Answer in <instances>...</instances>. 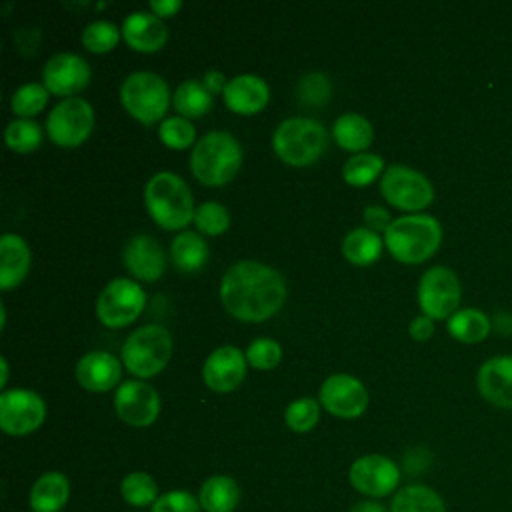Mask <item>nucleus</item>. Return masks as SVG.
I'll list each match as a JSON object with an SVG mask.
<instances>
[{
  "instance_id": "nucleus-1",
  "label": "nucleus",
  "mask_w": 512,
  "mask_h": 512,
  "mask_svg": "<svg viewBox=\"0 0 512 512\" xmlns=\"http://www.w3.org/2000/svg\"><path fill=\"white\" fill-rule=\"evenodd\" d=\"M284 276L268 264L240 260L220 280V302L224 310L242 322H264L274 316L286 300Z\"/></svg>"
},
{
  "instance_id": "nucleus-2",
  "label": "nucleus",
  "mask_w": 512,
  "mask_h": 512,
  "mask_svg": "<svg viewBox=\"0 0 512 512\" xmlns=\"http://www.w3.org/2000/svg\"><path fill=\"white\" fill-rule=\"evenodd\" d=\"M442 244V226L430 214H406L386 228L384 246L402 264L426 262Z\"/></svg>"
},
{
  "instance_id": "nucleus-3",
  "label": "nucleus",
  "mask_w": 512,
  "mask_h": 512,
  "mask_svg": "<svg viewBox=\"0 0 512 512\" xmlns=\"http://www.w3.org/2000/svg\"><path fill=\"white\" fill-rule=\"evenodd\" d=\"M150 218L164 230H182L194 220V198L188 184L174 172H156L144 186Z\"/></svg>"
},
{
  "instance_id": "nucleus-4",
  "label": "nucleus",
  "mask_w": 512,
  "mask_h": 512,
  "mask_svg": "<svg viewBox=\"0 0 512 512\" xmlns=\"http://www.w3.org/2000/svg\"><path fill=\"white\" fill-rule=\"evenodd\" d=\"M242 166V146L226 130L204 134L192 148L190 170L204 186H224Z\"/></svg>"
},
{
  "instance_id": "nucleus-5",
  "label": "nucleus",
  "mask_w": 512,
  "mask_h": 512,
  "mask_svg": "<svg viewBox=\"0 0 512 512\" xmlns=\"http://www.w3.org/2000/svg\"><path fill=\"white\" fill-rule=\"evenodd\" d=\"M326 128L306 116H292L282 120L272 134V148L276 156L290 166H310L326 150Z\"/></svg>"
},
{
  "instance_id": "nucleus-6",
  "label": "nucleus",
  "mask_w": 512,
  "mask_h": 512,
  "mask_svg": "<svg viewBox=\"0 0 512 512\" xmlns=\"http://www.w3.org/2000/svg\"><path fill=\"white\" fill-rule=\"evenodd\" d=\"M122 364L130 374L146 380L160 374L172 356V336L162 324H144L122 344Z\"/></svg>"
},
{
  "instance_id": "nucleus-7",
  "label": "nucleus",
  "mask_w": 512,
  "mask_h": 512,
  "mask_svg": "<svg viewBox=\"0 0 512 512\" xmlns=\"http://www.w3.org/2000/svg\"><path fill=\"white\" fill-rule=\"evenodd\" d=\"M120 102L132 118L150 126L164 118L170 104V90L162 76L138 70L124 78L120 86Z\"/></svg>"
},
{
  "instance_id": "nucleus-8",
  "label": "nucleus",
  "mask_w": 512,
  "mask_h": 512,
  "mask_svg": "<svg viewBox=\"0 0 512 512\" xmlns=\"http://www.w3.org/2000/svg\"><path fill=\"white\" fill-rule=\"evenodd\" d=\"M146 306L144 288L132 278L110 280L96 300L98 320L112 330L132 324Z\"/></svg>"
},
{
  "instance_id": "nucleus-9",
  "label": "nucleus",
  "mask_w": 512,
  "mask_h": 512,
  "mask_svg": "<svg viewBox=\"0 0 512 512\" xmlns=\"http://www.w3.org/2000/svg\"><path fill=\"white\" fill-rule=\"evenodd\" d=\"M380 192L388 204L408 214H418L434 200L432 182L422 172L404 164H392L384 170Z\"/></svg>"
},
{
  "instance_id": "nucleus-10",
  "label": "nucleus",
  "mask_w": 512,
  "mask_h": 512,
  "mask_svg": "<svg viewBox=\"0 0 512 512\" xmlns=\"http://www.w3.org/2000/svg\"><path fill=\"white\" fill-rule=\"evenodd\" d=\"M416 298L424 316H430L432 320L450 318L458 310L462 298V286L456 272L448 266L428 268L420 276Z\"/></svg>"
},
{
  "instance_id": "nucleus-11",
  "label": "nucleus",
  "mask_w": 512,
  "mask_h": 512,
  "mask_svg": "<svg viewBox=\"0 0 512 512\" xmlns=\"http://www.w3.org/2000/svg\"><path fill=\"white\" fill-rule=\"evenodd\" d=\"M94 128V110L88 100L72 96L60 100L46 118L50 140L60 148L80 146Z\"/></svg>"
},
{
  "instance_id": "nucleus-12",
  "label": "nucleus",
  "mask_w": 512,
  "mask_h": 512,
  "mask_svg": "<svg viewBox=\"0 0 512 512\" xmlns=\"http://www.w3.org/2000/svg\"><path fill=\"white\" fill-rule=\"evenodd\" d=\"M348 482L368 500H380L396 494L400 484V468L384 454H364L350 464Z\"/></svg>"
},
{
  "instance_id": "nucleus-13",
  "label": "nucleus",
  "mask_w": 512,
  "mask_h": 512,
  "mask_svg": "<svg viewBox=\"0 0 512 512\" xmlns=\"http://www.w3.org/2000/svg\"><path fill=\"white\" fill-rule=\"evenodd\" d=\"M46 420V402L28 388H12L0 394V428L8 436L36 432Z\"/></svg>"
},
{
  "instance_id": "nucleus-14",
  "label": "nucleus",
  "mask_w": 512,
  "mask_h": 512,
  "mask_svg": "<svg viewBox=\"0 0 512 512\" xmlns=\"http://www.w3.org/2000/svg\"><path fill=\"white\" fill-rule=\"evenodd\" d=\"M318 400L332 416L352 420L366 412L370 396L366 386L356 376L332 374L322 382Z\"/></svg>"
},
{
  "instance_id": "nucleus-15",
  "label": "nucleus",
  "mask_w": 512,
  "mask_h": 512,
  "mask_svg": "<svg viewBox=\"0 0 512 512\" xmlns=\"http://www.w3.org/2000/svg\"><path fill=\"white\" fill-rule=\"evenodd\" d=\"M160 408V394L144 380H126L116 388L114 410L118 418L128 426L146 428L154 424Z\"/></svg>"
},
{
  "instance_id": "nucleus-16",
  "label": "nucleus",
  "mask_w": 512,
  "mask_h": 512,
  "mask_svg": "<svg viewBox=\"0 0 512 512\" xmlns=\"http://www.w3.org/2000/svg\"><path fill=\"white\" fill-rule=\"evenodd\" d=\"M90 78V64L74 52H58L42 68V84L56 96L72 98L88 86Z\"/></svg>"
},
{
  "instance_id": "nucleus-17",
  "label": "nucleus",
  "mask_w": 512,
  "mask_h": 512,
  "mask_svg": "<svg viewBox=\"0 0 512 512\" xmlns=\"http://www.w3.org/2000/svg\"><path fill=\"white\" fill-rule=\"evenodd\" d=\"M246 376V356L236 346H220L204 360L202 380L214 392L236 390Z\"/></svg>"
},
{
  "instance_id": "nucleus-18",
  "label": "nucleus",
  "mask_w": 512,
  "mask_h": 512,
  "mask_svg": "<svg viewBox=\"0 0 512 512\" xmlns=\"http://www.w3.org/2000/svg\"><path fill=\"white\" fill-rule=\"evenodd\" d=\"M122 262L126 270L144 282H154L164 274L166 256L156 238L148 234H138L128 240L122 252Z\"/></svg>"
},
{
  "instance_id": "nucleus-19",
  "label": "nucleus",
  "mask_w": 512,
  "mask_h": 512,
  "mask_svg": "<svg viewBox=\"0 0 512 512\" xmlns=\"http://www.w3.org/2000/svg\"><path fill=\"white\" fill-rule=\"evenodd\" d=\"M122 362L104 350L86 352L74 368L76 382L90 392H108L122 378Z\"/></svg>"
},
{
  "instance_id": "nucleus-20",
  "label": "nucleus",
  "mask_w": 512,
  "mask_h": 512,
  "mask_svg": "<svg viewBox=\"0 0 512 512\" xmlns=\"http://www.w3.org/2000/svg\"><path fill=\"white\" fill-rule=\"evenodd\" d=\"M476 386L486 402L498 408H512V356L488 358L478 368Z\"/></svg>"
},
{
  "instance_id": "nucleus-21",
  "label": "nucleus",
  "mask_w": 512,
  "mask_h": 512,
  "mask_svg": "<svg viewBox=\"0 0 512 512\" xmlns=\"http://www.w3.org/2000/svg\"><path fill=\"white\" fill-rule=\"evenodd\" d=\"M122 38L124 42L136 50V52H144V54H152L158 52L160 48H164L166 40H168V28L162 22V18H158L152 12H132L124 18L122 22Z\"/></svg>"
},
{
  "instance_id": "nucleus-22",
  "label": "nucleus",
  "mask_w": 512,
  "mask_h": 512,
  "mask_svg": "<svg viewBox=\"0 0 512 512\" xmlns=\"http://www.w3.org/2000/svg\"><path fill=\"white\" fill-rule=\"evenodd\" d=\"M226 106L242 116L258 114L270 100V86L256 74H240L228 80L224 88Z\"/></svg>"
},
{
  "instance_id": "nucleus-23",
  "label": "nucleus",
  "mask_w": 512,
  "mask_h": 512,
  "mask_svg": "<svg viewBox=\"0 0 512 512\" xmlns=\"http://www.w3.org/2000/svg\"><path fill=\"white\" fill-rule=\"evenodd\" d=\"M32 252L26 240L18 234H4L0 238V288H16L28 274Z\"/></svg>"
},
{
  "instance_id": "nucleus-24",
  "label": "nucleus",
  "mask_w": 512,
  "mask_h": 512,
  "mask_svg": "<svg viewBox=\"0 0 512 512\" xmlns=\"http://www.w3.org/2000/svg\"><path fill=\"white\" fill-rule=\"evenodd\" d=\"M70 498V482L58 472L50 470L36 478L28 494V506L32 512H60Z\"/></svg>"
},
{
  "instance_id": "nucleus-25",
  "label": "nucleus",
  "mask_w": 512,
  "mask_h": 512,
  "mask_svg": "<svg viewBox=\"0 0 512 512\" xmlns=\"http://www.w3.org/2000/svg\"><path fill=\"white\" fill-rule=\"evenodd\" d=\"M198 502L202 512H234L240 504V486L230 476L214 474L202 482Z\"/></svg>"
},
{
  "instance_id": "nucleus-26",
  "label": "nucleus",
  "mask_w": 512,
  "mask_h": 512,
  "mask_svg": "<svg viewBox=\"0 0 512 512\" xmlns=\"http://www.w3.org/2000/svg\"><path fill=\"white\" fill-rule=\"evenodd\" d=\"M332 136L340 148L360 154L370 146L374 138V130L368 118H364L362 114L344 112L334 120Z\"/></svg>"
},
{
  "instance_id": "nucleus-27",
  "label": "nucleus",
  "mask_w": 512,
  "mask_h": 512,
  "mask_svg": "<svg viewBox=\"0 0 512 512\" xmlns=\"http://www.w3.org/2000/svg\"><path fill=\"white\" fill-rule=\"evenodd\" d=\"M382 248H384V240L378 236V232L366 226L352 228L342 240L344 258L356 266L374 264L380 258Z\"/></svg>"
},
{
  "instance_id": "nucleus-28",
  "label": "nucleus",
  "mask_w": 512,
  "mask_h": 512,
  "mask_svg": "<svg viewBox=\"0 0 512 512\" xmlns=\"http://www.w3.org/2000/svg\"><path fill=\"white\" fill-rule=\"evenodd\" d=\"M390 512H446L442 496L426 484H408L396 490Z\"/></svg>"
},
{
  "instance_id": "nucleus-29",
  "label": "nucleus",
  "mask_w": 512,
  "mask_h": 512,
  "mask_svg": "<svg viewBox=\"0 0 512 512\" xmlns=\"http://www.w3.org/2000/svg\"><path fill=\"white\" fill-rule=\"evenodd\" d=\"M448 334L462 344H478L490 334V318L478 308H458L448 318Z\"/></svg>"
},
{
  "instance_id": "nucleus-30",
  "label": "nucleus",
  "mask_w": 512,
  "mask_h": 512,
  "mask_svg": "<svg viewBox=\"0 0 512 512\" xmlns=\"http://www.w3.org/2000/svg\"><path fill=\"white\" fill-rule=\"evenodd\" d=\"M170 256L178 270L192 274L204 268L208 260V244L196 232H180L170 244Z\"/></svg>"
},
{
  "instance_id": "nucleus-31",
  "label": "nucleus",
  "mask_w": 512,
  "mask_h": 512,
  "mask_svg": "<svg viewBox=\"0 0 512 512\" xmlns=\"http://www.w3.org/2000/svg\"><path fill=\"white\" fill-rule=\"evenodd\" d=\"M174 110L184 118H200L212 106V94L198 80H184L172 94Z\"/></svg>"
},
{
  "instance_id": "nucleus-32",
  "label": "nucleus",
  "mask_w": 512,
  "mask_h": 512,
  "mask_svg": "<svg viewBox=\"0 0 512 512\" xmlns=\"http://www.w3.org/2000/svg\"><path fill=\"white\" fill-rule=\"evenodd\" d=\"M120 494H122V500L134 508H146V506L150 508L158 500L160 490L156 480L148 472L136 470L122 478Z\"/></svg>"
},
{
  "instance_id": "nucleus-33",
  "label": "nucleus",
  "mask_w": 512,
  "mask_h": 512,
  "mask_svg": "<svg viewBox=\"0 0 512 512\" xmlns=\"http://www.w3.org/2000/svg\"><path fill=\"white\" fill-rule=\"evenodd\" d=\"M382 172H384V160H382V156L372 154V152L354 154L350 160H346V164L342 168L344 182L350 186H356V188L372 184L378 176L382 178Z\"/></svg>"
},
{
  "instance_id": "nucleus-34",
  "label": "nucleus",
  "mask_w": 512,
  "mask_h": 512,
  "mask_svg": "<svg viewBox=\"0 0 512 512\" xmlns=\"http://www.w3.org/2000/svg\"><path fill=\"white\" fill-rule=\"evenodd\" d=\"M4 138L12 152L28 154L42 144V128L32 118H16L6 126Z\"/></svg>"
},
{
  "instance_id": "nucleus-35",
  "label": "nucleus",
  "mask_w": 512,
  "mask_h": 512,
  "mask_svg": "<svg viewBox=\"0 0 512 512\" xmlns=\"http://www.w3.org/2000/svg\"><path fill=\"white\" fill-rule=\"evenodd\" d=\"M120 38H122V30L108 20L90 22L80 36L82 46L94 54H104V52L114 50L116 44L120 42Z\"/></svg>"
},
{
  "instance_id": "nucleus-36",
  "label": "nucleus",
  "mask_w": 512,
  "mask_h": 512,
  "mask_svg": "<svg viewBox=\"0 0 512 512\" xmlns=\"http://www.w3.org/2000/svg\"><path fill=\"white\" fill-rule=\"evenodd\" d=\"M48 88L38 82L22 84L10 98V108L20 118H32L48 104Z\"/></svg>"
},
{
  "instance_id": "nucleus-37",
  "label": "nucleus",
  "mask_w": 512,
  "mask_h": 512,
  "mask_svg": "<svg viewBox=\"0 0 512 512\" xmlns=\"http://www.w3.org/2000/svg\"><path fill=\"white\" fill-rule=\"evenodd\" d=\"M318 420H320V402L310 396L292 400L284 410L286 426L298 434H304L316 428Z\"/></svg>"
},
{
  "instance_id": "nucleus-38",
  "label": "nucleus",
  "mask_w": 512,
  "mask_h": 512,
  "mask_svg": "<svg viewBox=\"0 0 512 512\" xmlns=\"http://www.w3.org/2000/svg\"><path fill=\"white\" fill-rule=\"evenodd\" d=\"M158 136L164 142V146H168L172 150H184V148H190L194 144L196 130H194V126L188 118L170 116V118H164L160 122Z\"/></svg>"
},
{
  "instance_id": "nucleus-39",
  "label": "nucleus",
  "mask_w": 512,
  "mask_h": 512,
  "mask_svg": "<svg viewBox=\"0 0 512 512\" xmlns=\"http://www.w3.org/2000/svg\"><path fill=\"white\" fill-rule=\"evenodd\" d=\"M194 226L198 228V232H202L206 236H218L228 230L230 214H228L226 206H222L220 202L208 200L196 208Z\"/></svg>"
},
{
  "instance_id": "nucleus-40",
  "label": "nucleus",
  "mask_w": 512,
  "mask_h": 512,
  "mask_svg": "<svg viewBox=\"0 0 512 512\" xmlns=\"http://www.w3.org/2000/svg\"><path fill=\"white\" fill-rule=\"evenodd\" d=\"M332 84L326 74L322 72H310L302 76L296 84L298 100L306 106H324L330 100Z\"/></svg>"
},
{
  "instance_id": "nucleus-41",
  "label": "nucleus",
  "mask_w": 512,
  "mask_h": 512,
  "mask_svg": "<svg viewBox=\"0 0 512 512\" xmlns=\"http://www.w3.org/2000/svg\"><path fill=\"white\" fill-rule=\"evenodd\" d=\"M282 358V348L272 338H256L246 350V362L256 370H272Z\"/></svg>"
},
{
  "instance_id": "nucleus-42",
  "label": "nucleus",
  "mask_w": 512,
  "mask_h": 512,
  "mask_svg": "<svg viewBox=\"0 0 512 512\" xmlns=\"http://www.w3.org/2000/svg\"><path fill=\"white\" fill-rule=\"evenodd\" d=\"M150 512H202L198 496L188 490H168L158 496Z\"/></svg>"
},
{
  "instance_id": "nucleus-43",
  "label": "nucleus",
  "mask_w": 512,
  "mask_h": 512,
  "mask_svg": "<svg viewBox=\"0 0 512 512\" xmlns=\"http://www.w3.org/2000/svg\"><path fill=\"white\" fill-rule=\"evenodd\" d=\"M362 218H364V224L366 228L374 230V232H386V228L392 224V218H390V212L382 206H366L364 212H362Z\"/></svg>"
},
{
  "instance_id": "nucleus-44",
  "label": "nucleus",
  "mask_w": 512,
  "mask_h": 512,
  "mask_svg": "<svg viewBox=\"0 0 512 512\" xmlns=\"http://www.w3.org/2000/svg\"><path fill=\"white\" fill-rule=\"evenodd\" d=\"M408 334H410V338L416 340V342H426V340H430L432 334H434V320H432L430 316H424V314L412 318V322H410V326H408Z\"/></svg>"
},
{
  "instance_id": "nucleus-45",
  "label": "nucleus",
  "mask_w": 512,
  "mask_h": 512,
  "mask_svg": "<svg viewBox=\"0 0 512 512\" xmlns=\"http://www.w3.org/2000/svg\"><path fill=\"white\" fill-rule=\"evenodd\" d=\"M14 40L18 44V48L24 52V54H30L38 48L40 44V32L36 28H26V30H18L14 34Z\"/></svg>"
},
{
  "instance_id": "nucleus-46",
  "label": "nucleus",
  "mask_w": 512,
  "mask_h": 512,
  "mask_svg": "<svg viewBox=\"0 0 512 512\" xmlns=\"http://www.w3.org/2000/svg\"><path fill=\"white\" fill-rule=\"evenodd\" d=\"M148 6H150V12L156 14L158 18H170L182 8V2L180 0H152Z\"/></svg>"
},
{
  "instance_id": "nucleus-47",
  "label": "nucleus",
  "mask_w": 512,
  "mask_h": 512,
  "mask_svg": "<svg viewBox=\"0 0 512 512\" xmlns=\"http://www.w3.org/2000/svg\"><path fill=\"white\" fill-rule=\"evenodd\" d=\"M202 84L206 86V90H208L210 94H220V92H224L228 80L224 78L222 72H218V70H208V72L204 74V82H202Z\"/></svg>"
},
{
  "instance_id": "nucleus-48",
  "label": "nucleus",
  "mask_w": 512,
  "mask_h": 512,
  "mask_svg": "<svg viewBox=\"0 0 512 512\" xmlns=\"http://www.w3.org/2000/svg\"><path fill=\"white\" fill-rule=\"evenodd\" d=\"M348 512H390V510L378 500H360Z\"/></svg>"
},
{
  "instance_id": "nucleus-49",
  "label": "nucleus",
  "mask_w": 512,
  "mask_h": 512,
  "mask_svg": "<svg viewBox=\"0 0 512 512\" xmlns=\"http://www.w3.org/2000/svg\"><path fill=\"white\" fill-rule=\"evenodd\" d=\"M0 368H2V384L0 386H6V382H8V360L4 356L0 360Z\"/></svg>"
}]
</instances>
